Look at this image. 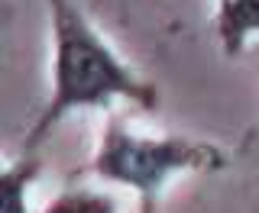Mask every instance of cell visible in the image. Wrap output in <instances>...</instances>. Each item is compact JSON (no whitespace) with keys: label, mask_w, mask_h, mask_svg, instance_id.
Listing matches in <instances>:
<instances>
[{"label":"cell","mask_w":259,"mask_h":213,"mask_svg":"<svg viewBox=\"0 0 259 213\" xmlns=\"http://www.w3.org/2000/svg\"><path fill=\"white\" fill-rule=\"evenodd\" d=\"M52 26V94L39 120L23 139V152H36L52 129L78 110H113L117 100H130L140 110H156L159 91L143 81L113 48L101 39L78 0H46Z\"/></svg>","instance_id":"obj_1"},{"label":"cell","mask_w":259,"mask_h":213,"mask_svg":"<svg viewBox=\"0 0 259 213\" xmlns=\"http://www.w3.org/2000/svg\"><path fill=\"white\" fill-rule=\"evenodd\" d=\"M224 149L188 136H136L117 113H107L101 142L88 171L101 181L133 187L140 194V213H159L165 184L188 171H221Z\"/></svg>","instance_id":"obj_2"},{"label":"cell","mask_w":259,"mask_h":213,"mask_svg":"<svg viewBox=\"0 0 259 213\" xmlns=\"http://www.w3.org/2000/svg\"><path fill=\"white\" fill-rule=\"evenodd\" d=\"M214 32L227 59H237L259 32V0H217Z\"/></svg>","instance_id":"obj_3"},{"label":"cell","mask_w":259,"mask_h":213,"mask_svg":"<svg viewBox=\"0 0 259 213\" xmlns=\"http://www.w3.org/2000/svg\"><path fill=\"white\" fill-rule=\"evenodd\" d=\"M39 178V158L23 152V158L4 168V213H29V187Z\"/></svg>","instance_id":"obj_4"},{"label":"cell","mask_w":259,"mask_h":213,"mask_svg":"<svg viewBox=\"0 0 259 213\" xmlns=\"http://www.w3.org/2000/svg\"><path fill=\"white\" fill-rule=\"evenodd\" d=\"M42 213H117V200L104 191H84V187H68L55 194L42 207Z\"/></svg>","instance_id":"obj_5"}]
</instances>
